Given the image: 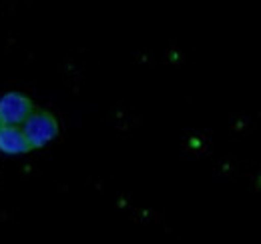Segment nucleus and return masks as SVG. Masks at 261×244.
I'll list each match as a JSON object with an SVG mask.
<instances>
[{"label":"nucleus","instance_id":"nucleus-1","mask_svg":"<svg viewBox=\"0 0 261 244\" xmlns=\"http://www.w3.org/2000/svg\"><path fill=\"white\" fill-rule=\"evenodd\" d=\"M20 128H22V132L31 144V150L50 144L59 136V130H61L57 116L44 108H34V112L27 118V122Z\"/></svg>","mask_w":261,"mask_h":244},{"label":"nucleus","instance_id":"nucleus-2","mask_svg":"<svg viewBox=\"0 0 261 244\" xmlns=\"http://www.w3.org/2000/svg\"><path fill=\"white\" fill-rule=\"evenodd\" d=\"M34 112L33 100L18 90H10L0 96V120L4 126H22Z\"/></svg>","mask_w":261,"mask_h":244},{"label":"nucleus","instance_id":"nucleus-5","mask_svg":"<svg viewBox=\"0 0 261 244\" xmlns=\"http://www.w3.org/2000/svg\"><path fill=\"white\" fill-rule=\"evenodd\" d=\"M2 126H4V124H2V120H0V130H2Z\"/></svg>","mask_w":261,"mask_h":244},{"label":"nucleus","instance_id":"nucleus-3","mask_svg":"<svg viewBox=\"0 0 261 244\" xmlns=\"http://www.w3.org/2000/svg\"><path fill=\"white\" fill-rule=\"evenodd\" d=\"M0 152L6 156L31 152V144L20 126H2L0 130Z\"/></svg>","mask_w":261,"mask_h":244},{"label":"nucleus","instance_id":"nucleus-4","mask_svg":"<svg viewBox=\"0 0 261 244\" xmlns=\"http://www.w3.org/2000/svg\"><path fill=\"white\" fill-rule=\"evenodd\" d=\"M255 184H257V188H259V190H261V174H259V176H257V182H255Z\"/></svg>","mask_w":261,"mask_h":244}]
</instances>
